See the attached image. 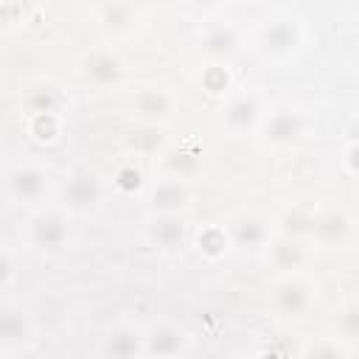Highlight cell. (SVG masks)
<instances>
[{"instance_id":"cell-23","label":"cell","mask_w":359,"mask_h":359,"mask_svg":"<svg viewBox=\"0 0 359 359\" xmlns=\"http://www.w3.org/2000/svg\"><path fill=\"white\" fill-rule=\"evenodd\" d=\"M339 334L345 339H356V334H359V309H356V303L345 306V311L339 317Z\"/></svg>"},{"instance_id":"cell-3","label":"cell","mask_w":359,"mask_h":359,"mask_svg":"<svg viewBox=\"0 0 359 359\" xmlns=\"http://www.w3.org/2000/svg\"><path fill=\"white\" fill-rule=\"evenodd\" d=\"M6 188H8V194H11L14 202L28 205V208H36L50 194V174L42 165H36V163H20V165L8 168Z\"/></svg>"},{"instance_id":"cell-25","label":"cell","mask_w":359,"mask_h":359,"mask_svg":"<svg viewBox=\"0 0 359 359\" xmlns=\"http://www.w3.org/2000/svg\"><path fill=\"white\" fill-rule=\"evenodd\" d=\"M11 278H14V261H11V255H8V252H3V250H0V289H3V286H8V283H11Z\"/></svg>"},{"instance_id":"cell-6","label":"cell","mask_w":359,"mask_h":359,"mask_svg":"<svg viewBox=\"0 0 359 359\" xmlns=\"http://www.w3.org/2000/svg\"><path fill=\"white\" fill-rule=\"evenodd\" d=\"M146 236L154 250H160L165 255H177L188 244V224H185L182 213H151Z\"/></svg>"},{"instance_id":"cell-18","label":"cell","mask_w":359,"mask_h":359,"mask_svg":"<svg viewBox=\"0 0 359 359\" xmlns=\"http://www.w3.org/2000/svg\"><path fill=\"white\" fill-rule=\"evenodd\" d=\"M269 247V261H272V266L275 269H280V272H294L303 261H306V252H303V247L294 241V238H278V241H272V244H266Z\"/></svg>"},{"instance_id":"cell-5","label":"cell","mask_w":359,"mask_h":359,"mask_svg":"<svg viewBox=\"0 0 359 359\" xmlns=\"http://www.w3.org/2000/svg\"><path fill=\"white\" fill-rule=\"evenodd\" d=\"M258 126L269 146H294L306 135V118L292 107H275L266 118H261Z\"/></svg>"},{"instance_id":"cell-15","label":"cell","mask_w":359,"mask_h":359,"mask_svg":"<svg viewBox=\"0 0 359 359\" xmlns=\"http://www.w3.org/2000/svg\"><path fill=\"white\" fill-rule=\"evenodd\" d=\"M132 109L135 115L143 121V123H163L171 118V98L165 90L160 87H149V90H140L132 101Z\"/></svg>"},{"instance_id":"cell-14","label":"cell","mask_w":359,"mask_h":359,"mask_svg":"<svg viewBox=\"0 0 359 359\" xmlns=\"http://www.w3.org/2000/svg\"><path fill=\"white\" fill-rule=\"evenodd\" d=\"M311 286L300 278H286L278 289H275V306L278 311H283L286 317H300L309 311L311 306Z\"/></svg>"},{"instance_id":"cell-26","label":"cell","mask_w":359,"mask_h":359,"mask_svg":"<svg viewBox=\"0 0 359 359\" xmlns=\"http://www.w3.org/2000/svg\"><path fill=\"white\" fill-rule=\"evenodd\" d=\"M227 0H188V6L191 8H196V11H216L219 6H224Z\"/></svg>"},{"instance_id":"cell-13","label":"cell","mask_w":359,"mask_h":359,"mask_svg":"<svg viewBox=\"0 0 359 359\" xmlns=\"http://www.w3.org/2000/svg\"><path fill=\"white\" fill-rule=\"evenodd\" d=\"M185 351V334L171 325L160 323L149 331H143V353L146 356H177Z\"/></svg>"},{"instance_id":"cell-21","label":"cell","mask_w":359,"mask_h":359,"mask_svg":"<svg viewBox=\"0 0 359 359\" xmlns=\"http://www.w3.org/2000/svg\"><path fill=\"white\" fill-rule=\"evenodd\" d=\"M59 93L53 90V87H42V90H36L31 98H28V104H31V112H59Z\"/></svg>"},{"instance_id":"cell-8","label":"cell","mask_w":359,"mask_h":359,"mask_svg":"<svg viewBox=\"0 0 359 359\" xmlns=\"http://www.w3.org/2000/svg\"><path fill=\"white\" fill-rule=\"evenodd\" d=\"M261 101L252 95V93H238L233 95L227 104H224V112H222V123L230 135H250L258 123H261Z\"/></svg>"},{"instance_id":"cell-24","label":"cell","mask_w":359,"mask_h":359,"mask_svg":"<svg viewBox=\"0 0 359 359\" xmlns=\"http://www.w3.org/2000/svg\"><path fill=\"white\" fill-rule=\"evenodd\" d=\"M342 165H345V174L353 180L356 177V140L348 137V143L342 146Z\"/></svg>"},{"instance_id":"cell-19","label":"cell","mask_w":359,"mask_h":359,"mask_svg":"<svg viewBox=\"0 0 359 359\" xmlns=\"http://www.w3.org/2000/svg\"><path fill=\"white\" fill-rule=\"evenodd\" d=\"M196 244H199V252L205 258H222L230 247V238H227V230H222V227H205L199 233Z\"/></svg>"},{"instance_id":"cell-12","label":"cell","mask_w":359,"mask_h":359,"mask_svg":"<svg viewBox=\"0 0 359 359\" xmlns=\"http://www.w3.org/2000/svg\"><path fill=\"white\" fill-rule=\"evenodd\" d=\"M34 337V323L20 306H0V348H20Z\"/></svg>"},{"instance_id":"cell-7","label":"cell","mask_w":359,"mask_h":359,"mask_svg":"<svg viewBox=\"0 0 359 359\" xmlns=\"http://www.w3.org/2000/svg\"><path fill=\"white\" fill-rule=\"evenodd\" d=\"M146 205L151 213H185L191 208V188L182 177H163L149 188Z\"/></svg>"},{"instance_id":"cell-10","label":"cell","mask_w":359,"mask_h":359,"mask_svg":"<svg viewBox=\"0 0 359 359\" xmlns=\"http://www.w3.org/2000/svg\"><path fill=\"white\" fill-rule=\"evenodd\" d=\"M123 73H126L123 62L109 50H93V53H87V59L81 65L84 81L93 84V87H101V90L104 87H118L123 81Z\"/></svg>"},{"instance_id":"cell-11","label":"cell","mask_w":359,"mask_h":359,"mask_svg":"<svg viewBox=\"0 0 359 359\" xmlns=\"http://www.w3.org/2000/svg\"><path fill=\"white\" fill-rule=\"evenodd\" d=\"M101 353L109 359H132L143 353V331L137 325L121 323L112 325L104 337H101Z\"/></svg>"},{"instance_id":"cell-16","label":"cell","mask_w":359,"mask_h":359,"mask_svg":"<svg viewBox=\"0 0 359 359\" xmlns=\"http://www.w3.org/2000/svg\"><path fill=\"white\" fill-rule=\"evenodd\" d=\"M227 238L233 247H241V250H255V247H264L269 233H266V224L258 219V216H238L230 222L227 227Z\"/></svg>"},{"instance_id":"cell-4","label":"cell","mask_w":359,"mask_h":359,"mask_svg":"<svg viewBox=\"0 0 359 359\" xmlns=\"http://www.w3.org/2000/svg\"><path fill=\"white\" fill-rule=\"evenodd\" d=\"M28 241L36 252L56 255L70 241V222L65 210H39L28 222Z\"/></svg>"},{"instance_id":"cell-20","label":"cell","mask_w":359,"mask_h":359,"mask_svg":"<svg viewBox=\"0 0 359 359\" xmlns=\"http://www.w3.org/2000/svg\"><path fill=\"white\" fill-rule=\"evenodd\" d=\"M34 121H31V135L36 140H56L59 137V118L56 112H31Z\"/></svg>"},{"instance_id":"cell-1","label":"cell","mask_w":359,"mask_h":359,"mask_svg":"<svg viewBox=\"0 0 359 359\" xmlns=\"http://www.w3.org/2000/svg\"><path fill=\"white\" fill-rule=\"evenodd\" d=\"M104 199V182L93 168H73L62 185V210L65 213H90Z\"/></svg>"},{"instance_id":"cell-17","label":"cell","mask_w":359,"mask_h":359,"mask_svg":"<svg viewBox=\"0 0 359 359\" xmlns=\"http://www.w3.org/2000/svg\"><path fill=\"white\" fill-rule=\"evenodd\" d=\"M311 233H317V238L325 244H342L351 236V216L342 210H328L311 222Z\"/></svg>"},{"instance_id":"cell-22","label":"cell","mask_w":359,"mask_h":359,"mask_svg":"<svg viewBox=\"0 0 359 359\" xmlns=\"http://www.w3.org/2000/svg\"><path fill=\"white\" fill-rule=\"evenodd\" d=\"M171 157H177V160H168V165H171V171H174V177H188V174H194L196 168H199V154L196 151H188V149H182V151H174Z\"/></svg>"},{"instance_id":"cell-9","label":"cell","mask_w":359,"mask_h":359,"mask_svg":"<svg viewBox=\"0 0 359 359\" xmlns=\"http://www.w3.org/2000/svg\"><path fill=\"white\" fill-rule=\"evenodd\" d=\"M202 50L216 62H230L241 50V36L230 22H208L199 36Z\"/></svg>"},{"instance_id":"cell-2","label":"cell","mask_w":359,"mask_h":359,"mask_svg":"<svg viewBox=\"0 0 359 359\" xmlns=\"http://www.w3.org/2000/svg\"><path fill=\"white\" fill-rule=\"evenodd\" d=\"M255 39H258V48H261V53L266 59H278L280 62V59H289L300 48L303 31L292 17L278 14V17H269V20L261 22Z\"/></svg>"}]
</instances>
